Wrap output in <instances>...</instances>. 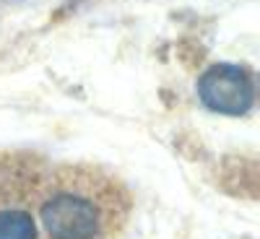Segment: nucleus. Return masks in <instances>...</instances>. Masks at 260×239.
Here are the masks:
<instances>
[{
	"label": "nucleus",
	"mask_w": 260,
	"mask_h": 239,
	"mask_svg": "<svg viewBox=\"0 0 260 239\" xmlns=\"http://www.w3.org/2000/svg\"><path fill=\"white\" fill-rule=\"evenodd\" d=\"M133 195L102 166H50L37 203V239H120Z\"/></svg>",
	"instance_id": "1"
},
{
	"label": "nucleus",
	"mask_w": 260,
	"mask_h": 239,
	"mask_svg": "<svg viewBox=\"0 0 260 239\" xmlns=\"http://www.w3.org/2000/svg\"><path fill=\"white\" fill-rule=\"evenodd\" d=\"M195 91H198V99L206 110L226 117H242L255 104L252 73L232 62L211 65L208 71H203L195 83Z\"/></svg>",
	"instance_id": "3"
},
{
	"label": "nucleus",
	"mask_w": 260,
	"mask_h": 239,
	"mask_svg": "<svg viewBox=\"0 0 260 239\" xmlns=\"http://www.w3.org/2000/svg\"><path fill=\"white\" fill-rule=\"evenodd\" d=\"M47 169L34 154H0V239H37V203Z\"/></svg>",
	"instance_id": "2"
}]
</instances>
